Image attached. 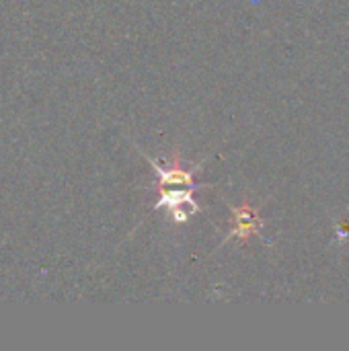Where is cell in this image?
I'll use <instances>...</instances> for the list:
<instances>
[{
    "label": "cell",
    "instance_id": "cell-1",
    "mask_svg": "<svg viewBox=\"0 0 349 351\" xmlns=\"http://www.w3.org/2000/svg\"><path fill=\"white\" fill-rule=\"evenodd\" d=\"M193 189L195 187H181V189H175V187H160V199L158 204L154 206L156 210L165 208L173 222L181 224V222H187L193 214L200 212V206L195 204L193 199Z\"/></svg>",
    "mask_w": 349,
    "mask_h": 351
},
{
    "label": "cell",
    "instance_id": "cell-2",
    "mask_svg": "<svg viewBox=\"0 0 349 351\" xmlns=\"http://www.w3.org/2000/svg\"><path fill=\"white\" fill-rule=\"evenodd\" d=\"M144 156L150 162V167L156 171L160 187H195L193 185V175H195V171L202 169V162L193 165L191 169H185L181 165V156L179 154H175L173 160L167 162V165H158V160L150 158L148 154H144Z\"/></svg>",
    "mask_w": 349,
    "mask_h": 351
},
{
    "label": "cell",
    "instance_id": "cell-3",
    "mask_svg": "<svg viewBox=\"0 0 349 351\" xmlns=\"http://www.w3.org/2000/svg\"><path fill=\"white\" fill-rule=\"evenodd\" d=\"M232 212V228L226 237V241L230 239H239V241H249L251 237H259L263 222L259 218L257 208H251L249 204L245 206H230Z\"/></svg>",
    "mask_w": 349,
    "mask_h": 351
}]
</instances>
